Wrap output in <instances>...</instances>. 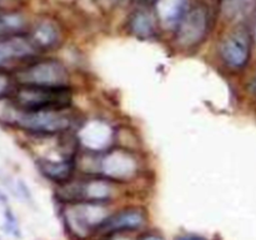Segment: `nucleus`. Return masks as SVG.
<instances>
[{
  "label": "nucleus",
  "mask_w": 256,
  "mask_h": 240,
  "mask_svg": "<svg viewBox=\"0 0 256 240\" xmlns=\"http://www.w3.org/2000/svg\"><path fill=\"white\" fill-rule=\"evenodd\" d=\"M130 29L142 39H148V38L154 36L155 34V22L154 19L150 14L145 12H139L132 18L130 22Z\"/></svg>",
  "instance_id": "4468645a"
},
{
  "label": "nucleus",
  "mask_w": 256,
  "mask_h": 240,
  "mask_svg": "<svg viewBox=\"0 0 256 240\" xmlns=\"http://www.w3.org/2000/svg\"><path fill=\"white\" fill-rule=\"evenodd\" d=\"M112 186L104 180L72 182L60 189V198L72 202H96L102 204L112 198Z\"/></svg>",
  "instance_id": "423d86ee"
},
{
  "label": "nucleus",
  "mask_w": 256,
  "mask_h": 240,
  "mask_svg": "<svg viewBox=\"0 0 256 240\" xmlns=\"http://www.w3.org/2000/svg\"><path fill=\"white\" fill-rule=\"evenodd\" d=\"M252 90L256 92V80L254 82V84H252Z\"/></svg>",
  "instance_id": "4be33fe9"
},
{
  "label": "nucleus",
  "mask_w": 256,
  "mask_h": 240,
  "mask_svg": "<svg viewBox=\"0 0 256 240\" xmlns=\"http://www.w3.org/2000/svg\"><path fill=\"white\" fill-rule=\"evenodd\" d=\"M175 240H208V239H205L204 236H200V235L185 234V235H182V236L176 238Z\"/></svg>",
  "instance_id": "aec40b11"
},
{
  "label": "nucleus",
  "mask_w": 256,
  "mask_h": 240,
  "mask_svg": "<svg viewBox=\"0 0 256 240\" xmlns=\"http://www.w3.org/2000/svg\"><path fill=\"white\" fill-rule=\"evenodd\" d=\"M12 124L35 134L52 135L69 129L72 118L64 110H22L18 106Z\"/></svg>",
  "instance_id": "f03ea898"
},
{
  "label": "nucleus",
  "mask_w": 256,
  "mask_h": 240,
  "mask_svg": "<svg viewBox=\"0 0 256 240\" xmlns=\"http://www.w3.org/2000/svg\"><path fill=\"white\" fill-rule=\"evenodd\" d=\"M104 212L102 204L96 202H79L75 208L68 212V224L76 234L96 232L99 225L104 222L106 215L99 212Z\"/></svg>",
  "instance_id": "0eeeda50"
},
{
  "label": "nucleus",
  "mask_w": 256,
  "mask_h": 240,
  "mask_svg": "<svg viewBox=\"0 0 256 240\" xmlns=\"http://www.w3.org/2000/svg\"><path fill=\"white\" fill-rule=\"evenodd\" d=\"M12 86V79L9 75L4 72H0V99H2L5 94L10 90Z\"/></svg>",
  "instance_id": "f3484780"
},
{
  "label": "nucleus",
  "mask_w": 256,
  "mask_h": 240,
  "mask_svg": "<svg viewBox=\"0 0 256 240\" xmlns=\"http://www.w3.org/2000/svg\"><path fill=\"white\" fill-rule=\"evenodd\" d=\"M18 80L22 85L35 86H68V75L64 65L56 60H42L32 62L18 72Z\"/></svg>",
  "instance_id": "7ed1b4c3"
},
{
  "label": "nucleus",
  "mask_w": 256,
  "mask_h": 240,
  "mask_svg": "<svg viewBox=\"0 0 256 240\" xmlns=\"http://www.w3.org/2000/svg\"><path fill=\"white\" fill-rule=\"evenodd\" d=\"M145 224V214L140 209H125L109 215L96 229L102 234H116V232H132L140 229Z\"/></svg>",
  "instance_id": "6e6552de"
},
{
  "label": "nucleus",
  "mask_w": 256,
  "mask_h": 240,
  "mask_svg": "<svg viewBox=\"0 0 256 240\" xmlns=\"http://www.w3.org/2000/svg\"><path fill=\"white\" fill-rule=\"evenodd\" d=\"M32 38L14 34L0 39V66L12 60H22L32 56L38 52Z\"/></svg>",
  "instance_id": "1a4fd4ad"
},
{
  "label": "nucleus",
  "mask_w": 256,
  "mask_h": 240,
  "mask_svg": "<svg viewBox=\"0 0 256 240\" xmlns=\"http://www.w3.org/2000/svg\"><path fill=\"white\" fill-rule=\"evenodd\" d=\"M252 0H222V10L226 18H236L249 9Z\"/></svg>",
  "instance_id": "2eb2a0df"
},
{
  "label": "nucleus",
  "mask_w": 256,
  "mask_h": 240,
  "mask_svg": "<svg viewBox=\"0 0 256 240\" xmlns=\"http://www.w3.org/2000/svg\"><path fill=\"white\" fill-rule=\"evenodd\" d=\"M135 160L119 150L109 152L100 162V172L112 179H124L135 172Z\"/></svg>",
  "instance_id": "9d476101"
},
{
  "label": "nucleus",
  "mask_w": 256,
  "mask_h": 240,
  "mask_svg": "<svg viewBox=\"0 0 256 240\" xmlns=\"http://www.w3.org/2000/svg\"><path fill=\"white\" fill-rule=\"evenodd\" d=\"M209 29V15L204 6H194L180 19L176 42L182 48H194L205 39Z\"/></svg>",
  "instance_id": "20e7f679"
},
{
  "label": "nucleus",
  "mask_w": 256,
  "mask_h": 240,
  "mask_svg": "<svg viewBox=\"0 0 256 240\" xmlns=\"http://www.w3.org/2000/svg\"><path fill=\"white\" fill-rule=\"evenodd\" d=\"M12 32V29H10V26L8 25V22H5L4 18H0V39L4 36H6L8 32Z\"/></svg>",
  "instance_id": "6ab92c4d"
},
{
  "label": "nucleus",
  "mask_w": 256,
  "mask_h": 240,
  "mask_svg": "<svg viewBox=\"0 0 256 240\" xmlns=\"http://www.w3.org/2000/svg\"><path fill=\"white\" fill-rule=\"evenodd\" d=\"M59 32L52 22H40L36 25L32 35V40L38 49H48L58 42Z\"/></svg>",
  "instance_id": "ddd939ff"
},
{
  "label": "nucleus",
  "mask_w": 256,
  "mask_h": 240,
  "mask_svg": "<svg viewBox=\"0 0 256 240\" xmlns=\"http://www.w3.org/2000/svg\"><path fill=\"white\" fill-rule=\"evenodd\" d=\"M254 32H255V39H256V22H255V29H254Z\"/></svg>",
  "instance_id": "5701e85b"
},
{
  "label": "nucleus",
  "mask_w": 256,
  "mask_h": 240,
  "mask_svg": "<svg viewBox=\"0 0 256 240\" xmlns=\"http://www.w3.org/2000/svg\"><path fill=\"white\" fill-rule=\"evenodd\" d=\"M252 35L245 29H238L228 35L220 45V56L229 68L240 70L248 65L252 55Z\"/></svg>",
  "instance_id": "39448f33"
},
{
  "label": "nucleus",
  "mask_w": 256,
  "mask_h": 240,
  "mask_svg": "<svg viewBox=\"0 0 256 240\" xmlns=\"http://www.w3.org/2000/svg\"><path fill=\"white\" fill-rule=\"evenodd\" d=\"M14 102L22 110H65L72 102L68 86L22 85L16 90Z\"/></svg>",
  "instance_id": "f257e3e1"
},
{
  "label": "nucleus",
  "mask_w": 256,
  "mask_h": 240,
  "mask_svg": "<svg viewBox=\"0 0 256 240\" xmlns=\"http://www.w3.org/2000/svg\"><path fill=\"white\" fill-rule=\"evenodd\" d=\"M4 229L8 234H10L14 238L20 236V228L19 224H18V220L15 218L14 212L8 208L4 212Z\"/></svg>",
  "instance_id": "dca6fc26"
},
{
  "label": "nucleus",
  "mask_w": 256,
  "mask_h": 240,
  "mask_svg": "<svg viewBox=\"0 0 256 240\" xmlns=\"http://www.w3.org/2000/svg\"><path fill=\"white\" fill-rule=\"evenodd\" d=\"M8 202V196L2 192V190H0V202Z\"/></svg>",
  "instance_id": "412c9836"
},
{
  "label": "nucleus",
  "mask_w": 256,
  "mask_h": 240,
  "mask_svg": "<svg viewBox=\"0 0 256 240\" xmlns=\"http://www.w3.org/2000/svg\"><path fill=\"white\" fill-rule=\"evenodd\" d=\"M139 240H165V239L162 235L159 234V232H145L144 235H142Z\"/></svg>",
  "instance_id": "a211bd4d"
},
{
  "label": "nucleus",
  "mask_w": 256,
  "mask_h": 240,
  "mask_svg": "<svg viewBox=\"0 0 256 240\" xmlns=\"http://www.w3.org/2000/svg\"><path fill=\"white\" fill-rule=\"evenodd\" d=\"M158 12L164 22L169 25H178L186 12L185 0H159Z\"/></svg>",
  "instance_id": "f8f14e48"
},
{
  "label": "nucleus",
  "mask_w": 256,
  "mask_h": 240,
  "mask_svg": "<svg viewBox=\"0 0 256 240\" xmlns=\"http://www.w3.org/2000/svg\"><path fill=\"white\" fill-rule=\"evenodd\" d=\"M38 168L42 175L52 182H65L72 178L74 172V162L72 159L65 160H49L39 159Z\"/></svg>",
  "instance_id": "9b49d317"
}]
</instances>
